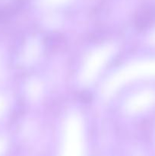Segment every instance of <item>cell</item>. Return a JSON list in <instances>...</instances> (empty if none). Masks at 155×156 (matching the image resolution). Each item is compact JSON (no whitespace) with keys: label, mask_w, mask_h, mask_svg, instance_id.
<instances>
[{"label":"cell","mask_w":155,"mask_h":156,"mask_svg":"<svg viewBox=\"0 0 155 156\" xmlns=\"http://www.w3.org/2000/svg\"><path fill=\"white\" fill-rule=\"evenodd\" d=\"M63 37L59 34H53L47 37V46L49 47H59L62 45L63 42Z\"/></svg>","instance_id":"2"},{"label":"cell","mask_w":155,"mask_h":156,"mask_svg":"<svg viewBox=\"0 0 155 156\" xmlns=\"http://www.w3.org/2000/svg\"><path fill=\"white\" fill-rule=\"evenodd\" d=\"M80 100L81 101H82L83 103L88 104L90 103L92 100V96L88 91H84L81 94H80Z\"/></svg>","instance_id":"3"},{"label":"cell","mask_w":155,"mask_h":156,"mask_svg":"<svg viewBox=\"0 0 155 156\" xmlns=\"http://www.w3.org/2000/svg\"><path fill=\"white\" fill-rule=\"evenodd\" d=\"M155 22V7L150 6L141 10L135 19V26L138 30H144Z\"/></svg>","instance_id":"1"}]
</instances>
